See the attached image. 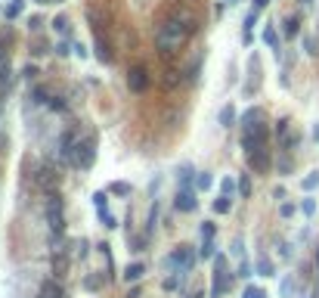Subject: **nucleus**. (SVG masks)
<instances>
[{"label":"nucleus","instance_id":"obj_1","mask_svg":"<svg viewBox=\"0 0 319 298\" xmlns=\"http://www.w3.org/2000/svg\"><path fill=\"white\" fill-rule=\"evenodd\" d=\"M189 31H192V19H189V16H171V19H164L161 28H158V34H155L158 50H164V53L180 50Z\"/></svg>","mask_w":319,"mask_h":298},{"label":"nucleus","instance_id":"obj_2","mask_svg":"<svg viewBox=\"0 0 319 298\" xmlns=\"http://www.w3.org/2000/svg\"><path fill=\"white\" fill-rule=\"evenodd\" d=\"M96 143H99V137L96 134H84V140H78V149H75V168H81V171H90L93 168V162H96Z\"/></svg>","mask_w":319,"mask_h":298},{"label":"nucleus","instance_id":"obj_3","mask_svg":"<svg viewBox=\"0 0 319 298\" xmlns=\"http://www.w3.org/2000/svg\"><path fill=\"white\" fill-rule=\"evenodd\" d=\"M46 224H50V233H65V205L59 193L46 196Z\"/></svg>","mask_w":319,"mask_h":298},{"label":"nucleus","instance_id":"obj_4","mask_svg":"<svg viewBox=\"0 0 319 298\" xmlns=\"http://www.w3.org/2000/svg\"><path fill=\"white\" fill-rule=\"evenodd\" d=\"M242 146H245V152H251V149H257V146H270V128L264 121L248 124L245 134H242Z\"/></svg>","mask_w":319,"mask_h":298},{"label":"nucleus","instance_id":"obj_5","mask_svg":"<svg viewBox=\"0 0 319 298\" xmlns=\"http://www.w3.org/2000/svg\"><path fill=\"white\" fill-rule=\"evenodd\" d=\"M276 140H279V149H282V152H291V149L301 143V137H298V131L291 128L288 118H279V121H276Z\"/></svg>","mask_w":319,"mask_h":298},{"label":"nucleus","instance_id":"obj_6","mask_svg":"<svg viewBox=\"0 0 319 298\" xmlns=\"http://www.w3.org/2000/svg\"><path fill=\"white\" fill-rule=\"evenodd\" d=\"M192 264H195V255H192V248H189V246H180L168 258V267L177 270V273H189V270H192Z\"/></svg>","mask_w":319,"mask_h":298},{"label":"nucleus","instance_id":"obj_7","mask_svg":"<svg viewBox=\"0 0 319 298\" xmlns=\"http://www.w3.org/2000/svg\"><path fill=\"white\" fill-rule=\"evenodd\" d=\"M248 155V168H254L257 174H267L270 168H273V155H270V146H257L251 149V152H245Z\"/></svg>","mask_w":319,"mask_h":298},{"label":"nucleus","instance_id":"obj_8","mask_svg":"<svg viewBox=\"0 0 319 298\" xmlns=\"http://www.w3.org/2000/svg\"><path fill=\"white\" fill-rule=\"evenodd\" d=\"M34 183H38V190H44L46 196L59 187V168H53V165H41L38 168V174H34Z\"/></svg>","mask_w":319,"mask_h":298},{"label":"nucleus","instance_id":"obj_9","mask_svg":"<svg viewBox=\"0 0 319 298\" xmlns=\"http://www.w3.org/2000/svg\"><path fill=\"white\" fill-rule=\"evenodd\" d=\"M56 146H59V149H56L59 158L72 165V162H75V149H78V134H75V131H62V134H59V143H56Z\"/></svg>","mask_w":319,"mask_h":298},{"label":"nucleus","instance_id":"obj_10","mask_svg":"<svg viewBox=\"0 0 319 298\" xmlns=\"http://www.w3.org/2000/svg\"><path fill=\"white\" fill-rule=\"evenodd\" d=\"M127 87H131V94H143L149 87V68L146 65H134L131 72H127Z\"/></svg>","mask_w":319,"mask_h":298},{"label":"nucleus","instance_id":"obj_11","mask_svg":"<svg viewBox=\"0 0 319 298\" xmlns=\"http://www.w3.org/2000/svg\"><path fill=\"white\" fill-rule=\"evenodd\" d=\"M174 205H177V211H183V214H189V211H195V193L189 190V187H183L180 193H177V199H174Z\"/></svg>","mask_w":319,"mask_h":298},{"label":"nucleus","instance_id":"obj_12","mask_svg":"<svg viewBox=\"0 0 319 298\" xmlns=\"http://www.w3.org/2000/svg\"><path fill=\"white\" fill-rule=\"evenodd\" d=\"M68 264H72V255H68V248L65 251H53V273L59 280L68 277Z\"/></svg>","mask_w":319,"mask_h":298},{"label":"nucleus","instance_id":"obj_13","mask_svg":"<svg viewBox=\"0 0 319 298\" xmlns=\"http://www.w3.org/2000/svg\"><path fill=\"white\" fill-rule=\"evenodd\" d=\"M257 19H261V9L251 6V13L245 16V25H242V41H245V44H251V28L257 25Z\"/></svg>","mask_w":319,"mask_h":298},{"label":"nucleus","instance_id":"obj_14","mask_svg":"<svg viewBox=\"0 0 319 298\" xmlns=\"http://www.w3.org/2000/svg\"><path fill=\"white\" fill-rule=\"evenodd\" d=\"M41 298H65V292L56 280H44L41 283Z\"/></svg>","mask_w":319,"mask_h":298},{"label":"nucleus","instance_id":"obj_15","mask_svg":"<svg viewBox=\"0 0 319 298\" xmlns=\"http://www.w3.org/2000/svg\"><path fill=\"white\" fill-rule=\"evenodd\" d=\"M143 273H146V264H143V261H134V264L124 267V280L127 283H139V280H143Z\"/></svg>","mask_w":319,"mask_h":298},{"label":"nucleus","instance_id":"obj_16","mask_svg":"<svg viewBox=\"0 0 319 298\" xmlns=\"http://www.w3.org/2000/svg\"><path fill=\"white\" fill-rule=\"evenodd\" d=\"M72 258H87L90 255V239H84V236H81V239H75V243H72Z\"/></svg>","mask_w":319,"mask_h":298},{"label":"nucleus","instance_id":"obj_17","mask_svg":"<svg viewBox=\"0 0 319 298\" xmlns=\"http://www.w3.org/2000/svg\"><path fill=\"white\" fill-rule=\"evenodd\" d=\"M217 118H220V128H232V124H235V109L232 106H223Z\"/></svg>","mask_w":319,"mask_h":298},{"label":"nucleus","instance_id":"obj_18","mask_svg":"<svg viewBox=\"0 0 319 298\" xmlns=\"http://www.w3.org/2000/svg\"><path fill=\"white\" fill-rule=\"evenodd\" d=\"M235 193H239V183H235L232 177H223V180H220V196H229V199H232Z\"/></svg>","mask_w":319,"mask_h":298},{"label":"nucleus","instance_id":"obj_19","mask_svg":"<svg viewBox=\"0 0 319 298\" xmlns=\"http://www.w3.org/2000/svg\"><path fill=\"white\" fill-rule=\"evenodd\" d=\"M211 187H214L211 171H198V174H195V190H211Z\"/></svg>","mask_w":319,"mask_h":298},{"label":"nucleus","instance_id":"obj_20","mask_svg":"<svg viewBox=\"0 0 319 298\" xmlns=\"http://www.w3.org/2000/svg\"><path fill=\"white\" fill-rule=\"evenodd\" d=\"M198 171H192V165H180V171H177V177H180L183 187H189V180H195Z\"/></svg>","mask_w":319,"mask_h":298},{"label":"nucleus","instance_id":"obj_21","mask_svg":"<svg viewBox=\"0 0 319 298\" xmlns=\"http://www.w3.org/2000/svg\"><path fill=\"white\" fill-rule=\"evenodd\" d=\"M264 44H267V47H273V50L279 53V38H276V28H273V25L264 28Z\"/></svg>","mask_w":319,"mask_h":298},{"label":"nucleus","instance_id":"obj_22","mask_svg":"<svg viewBox=\"0 0 319 298\" xmlns=\"http://www.w3.org/2000/svg\"><path fill=\"white\" fill-rule=\"evenodd\" d=\"M99 224L105 227V230H115V227H118V221H115V214H112L109 208H102V211H99Z\"/></svg>","mask_w":319,"mask_h":298},{"label":"nucleus","instance_id":"obj_23","mask_svg":"<svg viewBox=\"0 0 319 298\" xmlns=\"http://www.w3.org/2000/svg\"><path fill=\"white\" fill-rule=\"evenodd\" d=\"M229 208H232V199H229V196H217V199H214V211H217V214H227Z\"/></svg>","mask_w":319,"mask_h":298},{"label":"nucleus","instance_id":"obj_24","mask_svg":"<svg viewBox=\"0 0 319 298\" xmlns=\"http://www.w3.org/2000/svg\"><path fill=\"white\" fill-rule=\"evenodd\" d=\"M257 273H261V277H273V261L270 258H257Z\"/></svg>","mask_w":319,"mask_h":298},{"label":"nucleus","instance_id":"obj_25","mask_svg":"<svg viewBox=\"0 0 319 298\" xmlns=\"http://www.w3.org/2000/svg\"><path fill=\"white\" fill-rule=\"evenodd\" d=\"M96 59H99V62H105V65H109V62H112V50H109V47H105V44H102V41L96 44Z\"/></svg>","mask_w":319,"mask_h":298},{"label":"nucleus","instance_id":"obj_26","mask_svg":"<svg viewBox=\"0 0 319 298\" xmlns=\"http://www.w3.org/2000/svg\"><path fill=\"white\" fill-rule=\"evenodd\" d=\"M93 205H96V211H102V208H109V193H93Z\"/></svg>","mask_w":319,"mask_h":298},{"label":"nucleus","instance_id":"obj_27","mask_svg":"<svg viewBox=\"0 0 319 298\" xmlns=\"http://www.w3.org/2000/svg\"><path fill=\"white\" fill-rule=\"evenodd\" d=\"M109 193H112V196H127V193H131V187H127L124 180H115L112 187H109Z\"/></svg>","mask_w":319,"mask_h":298},{"label":"nucleus","instance_id":"obj_28","mask_svg":"<svg viewBox=\"0 0 319 298\" xmlns=\"http://www.w3.org/2000/svg\"><path fill=\"white\" fill-rule=\"evenodd\" d=\"M239 196L242 199L251 196V177H248V174H242V180H239Z\"/></svg>","mask_w":319,"mask_h":298},{"label":"nucleus","instance_id":"obj_29","mask_svg":"<svg viewBox=\"0 0 319 298\" xmlns=\"http://www.w3.org/2000/svg\"><path fill=\"white\" fill-rule=\"evenodd\" d=\"M298 25H301L298 16H288V19H285V34H288V38H294V34H298Z\"/></svg>","mask_w":319,"mask_h":298},{"label":"nucleus","instance_id":"obj_30","mask_svg":"<svg viewBox=\"0 0 319 298\" xmlns=\"http://www.w3.org/2000/svg\"><path fill=\"white\" fill-rule=\"evenodd\" d=\"M53 28H56V31H59V34H68V31H72V22H68V19H65V16H59V19H56V22H53Z\"/></svg>","mask_w":319,"mask_h":298},{"label":"nucleus","instance_id":"obj_31","mask_svg":"<svg viewBox=\"0 0 319 298\" xmlns=\"http://www.w3.org/2000/svg\"><path fill=\"white\" fill-rule=\"evenodd\" d=\"M19 13H22V0H13V3L3 9V16H6V19H16Z\"/></svg>","mask_w":319,"mask_h":298},{"label":"nucleus","instance_id":"obj_32","mask_svg":"<svg viewBox=\"0 0 319 298\" xmlns=\"http://www.w3.org/2000/svg\"><path fill=\"white\" fill-rule=\"evenodd\" d=\"M242 298H267V292L261 289V286H245V295Z\"/></svg>","mask_w":319,"mask_h":298},{"label":"nucleus","instance_id":"obj_33","mask_svg":"<svg viewBox=\"0 0 319 298\" xmlns=\"http://www.w3.org/2000/svg\"><path fill=\"white\" fill-rule=\"evenodd\" d=\"M214 233H217L214 221H205V224H202V243H205V239H214Z\"/></svg>","mask_w":319,"mask_h":298},{"label":"nucleus","instance_id":"obj_34","mask_svg":"<svg viewBox=\"0 0 319 298\" xmlns=\"http://www.w3.org/2000/svg\"><path fill=\"white\" fill-rule=\"evenodd\" d=\"M155 221H158V202L149 208V224H146V233H152V230H155Z\"/></svg>","mask_w":319,"mask_h":298},{"label":"nucleus","instance_id":"obj_35","mask_svg":"<svg viewBox=\"0 0 319 298\" xmlns=\"http://www.w3.org/2000/svg\"><path fill=\"white\" fill-rule=\"evenodd\" d=\"M214 239H205V243H202V251H198V255H202V258H214Z\"/></svg>","mask_w":319,"mask_h":298},{"label":"nucleus","instance_id":"obj_36","mask_svg":"<svg viewBox=\"0 0 319 298\" xmlns=\"http://www.w3.org/2000/svg\"><path fill=\"white\" fill-rule=\"evenodd\" d=\"M316 187H319V171H313L310 177H304V190H307V193L316 190Z\"/></svg>","mask_w":319,"mask_h":298},{"label":"nucleus","instance_id":"obj_37","mask_svg":"<svg viewBox=\"0 0 319 298\" xmlns=\"http://www.w3.org/2000/svg\"><path fill=\"white\" fill-rule=\"evenodd\" d=\"M232 255H235V258H242V255H245V239H242V236H235V239H232Z\"/></svg>","mask_w":319,"mask_h":298},{"label":"nucleus","instance_id":"obj_38","mask_svg":"<svg viewBox=\"0 0 319 298\" xmlns=\"http://www.w3.org/2000/svg\"><path fill=\"white\" fill-rule=\"evenodd\" d=\"M301 211H304L307 217H313V214H316V202H313V199H304V202H301Z\"/></svg>","mask_w":319,"mask_h":298},{"label":"nucleus","instance_id":"obj_39","mask_svg":"<svg viewBox=\"0 0 319 298\" xmlns=\"http://www.w3.org/2000/svg\"><path fill=\"white\" fill-rule=\"evenodd\" d=\"M127 243L134 246V251H143V248H146V236H134V239L127 236Z\"/></svg>","mask_w":319,"mask_h":298},{"label":"nucleus","instance_id":"obj_40","mask_svg":"<svg viewBox=\"0 0 319 298\" xmlns=\"http://www.w3.org/2000/svg\"><path fill=\"white\" fill-rule=\"evenodd\" d=\"M46 106H50L53 112H65V99H62V97H53L50 102H46Z\"/></svg>","mask_w":319,"mask_h":298},{"label":"nucleus","instance_id":"obj_41","mask_svg":"<svg viewBox=\"0 0 319 298\" xmlns=\"http://www.w3.org/2000/svg\"><path fill=\"white\" fill-rule=\"evenodd\" d=\"M291 165H294V162H291V155L285 152V155H282V162H279V171H282V174H288V171H291Z\"/></svg>","mask_w":319,"mask_h":298},{"label":"nucleus","instance_id":"obj_42","mask_svg":"<svg viewBox=\"0 0 319 298\" xmlns=\"http://www.w3.org/2000/svg\"><path fill=\"white\" fill-rule=\"evenodd\" d=\"M177 283H180V273H177V277H168V280H164V289L174 292V289H177Z\"/></svg>","mask_w":319,"mask_h":298},{"label":"nucleus","instance_id":"obj_43","mask_svg":"<svg viewBox=\"0 0 319 298\" xmlns=\"http://www.w3.org/2000/svg\"><path fill=\"white\" fill-rule=\"evenodd\" d=\"M34 102H50V97H46V90H44V87L34 90Z\"/></svg>","mask_w":319,"mask_h":298},{"label":"nucleus","instance_id":"obj_44","mask_svg":"<svg viewBox=\"0 0 319 298\" xmlns=\"http://www.w3.org/2000/svg\"><path fill=\"white\" fill-rule=\"evenodd\" d=\"M239 277H242V280L251 277V264H248V261H242V264H239Z\"/></svg>","mask_w":319,"mask_h":298},{"label":"nucleus","instance_id":"obj_45","mask_svg":"<svg viewBox=\"0 0 319 298\" xmlns=\"http://www.w3.org/2000/svg\"><path fill=\"white\" fill-rule=\"evenodd\" d=\"M84 289L96 292V289H99V280H96V277H87V280H84Z\"/></svg>","mask_w":319,"mask_h":298},{"label":"nucleus","instance_id":"obj_46","mask_svg":"<svg viewBox=\"0 0 319 298\" xmlns=\"http://www.w3.org/2000/svg\"><path fill=\"white\" fill-rule=\"evenodd\" d=\"M304 50L310 53V56H316V41L313 38H304Z\"/></svg>","mask_w":319,"mask_h":298},{"label":"nucleus","instance_id":"obj_47","mask_svg":"<svg viewBox=\"0 0 319 298\" xmlns=\"http://www.w3.org/2000/svg\"><path fill=\"white\" fill-rule=\"evenodd\" d=\"M291 286H294V283H291V277L282 280V298H288V295H291Z\"/></svg>","mask_w":319,"mask_h":298},{"label":"nucleus","instance_id":"obj_48","mask_svg":"<svg viewBox=\"0 0 319 298\" xmlns=\"http://www.w3.org/2000/svg\"><path fill=\"white\" fill-rule=\"evenodd\" d=\"M28 28H31V31H41V28H44V19H41V16H34V19L28 22Z\"/></svg>","mask_w":319,"mask_h":298},{"label":"nucleus","instance_id":"obj_49","mask_svg":"<svg viewBox=\"0 0 319 298\" xmlns=\"http://www.w3.org/2000/svg\"><path fill=\"white\" fill-rule=\"evenodd\" d=\"M56 53H59V56H68V53H72V47L62 41V44H56Z\"/></svg>","mask_w":319,"mask_h":298},{"label":"nucleus","instance_id":"obj_50","mask_svg":"<svg viewBox=\"0 0 319 298\" xmlns=\"http://www.w3.org/2000/svg\"><path fill=\"white\" fill-rule=\"evenodd\" d=\"M72 50H75V56H81V59H84V56H87V47H84V44H75Z\"/></svg>","mask_w":319,"mask_h":298},{"label":"nucleus","instance_id":"obj_51","mask_svg":"<svg viewBox=\"0 0 319 298\" xmlns=\"http://www.w3.org/2000/svg\"><path fill=\"white\" fill-rule=\"evenodd\" d=\"M294 214V205H288V202H282V217H291Z\"/></svg>","mask_w":319,"mask_h":298},{"label":"nucleus","instance_id":"obj_52","mask_svg":"<svg viewBox=\"0 0 319 298\" xmlns=\"http://www.w3.org/2000/svg\"><path fill=\"white\" fill-rule=\"evenodd\" d=\"M267 3H270V0H254V9H264Z\"/></svg>","mask_w":319,"mask_h":298},{"label":"nucleus","instance_id":"obj_53","mask_svg":"<svg viewBox=\"0 0 319 298\" xmlns=\"http://www.w3.org/2000/svg\"><path fill=\"white\" fill-rule=\"evenodd\" d=\"M6 56H9V53H6V47H3V41H0V59H6Z\"/></svg>","mask_w":319,"mask_h":298},{"label":"nucleus","instance_id":"obj_54","mask_svg":"<svg viewBox=\"0 0 319 298\" xmlns=\"http://www.w3.org/2000/svg\"><path fill=\"white\" fill-rule=\"evenodd\" d=\"M34 3H53V0H34Z\"/></svg>","mask_w":319,"mask_h":298},{"label":"nucleus","instance_id":"obj_55","mask_svg":"<svg viewBox=\"0 0 319 298\" xmlns=\"http://www.w3.org/2000/svg\"><path fill=\"white\" fill-rule=\"evenodd\" d=\"M229 3H232V0H229Z\"/></svg>","mask_w":319,"mask_h":298}]
</instances>
